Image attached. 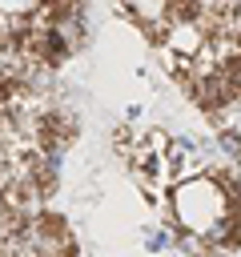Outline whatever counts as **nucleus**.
Masks as SVG:
<instances>
[{"label": "nucleus", "mask_w": 241, "mask_h": 257, "mask_svg": "<svg viewBox=\"0 0 241 257\" xmlns=\"http://www.w3.org/2000/svg\"><path fill=\"white\" fill-rule=\"evenodd\" d=\"M169 217L177 221L181 233L205 237L217 221L229 217V193H225V185L213 173L189 177V181H181V185L169 189Z\"/></svg>", "instance_id": "nucleus-1"}, {"label": "nucleus", "mask_w": 241, "mask_h": 257, "mask_svg": "<svg viewBox=\"0 0 241 257\" xmlns=\"http://www.w3.org/2000/svg\"><path fill=\"white\" fill-rule=\"evenodd\" d=\"M205 28L197 24V20H169V32H165V48L169 52H177V56H185V60H193L201 48H205Z\"/></svg>", "instance_id": "nucleus-2"}, {"label": "nucleus", "mask_w": 241, "mask_h": 257, "mask_svg": "<svg viewBox=\"0 0 241 257\" xmlns=\"http://www.w3.org/2000/svg\"><path fill=\"white\" fill-rule=\"evenodd\" d=\"M221 72H225V80L233 84V92L241 96V52H237L233 60H225V64H221Z\"/></svg>", "instance_id": "nucleus-3"}]
</instances>
